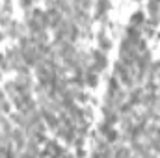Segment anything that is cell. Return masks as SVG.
Segmentation results:
<instances>
[{"label": "cell", "mask_w": 160, "mask_h": 158, "mask_svg": "<svg viewBox=\"0 0 160 158\" xmlns=\"http://www.w3.org/2000/svg\"><path fill=\"white\" fill-rule=\"evenodd\" d=\"M91 69L97 73V75H101V73H104L106 71V67H108V56H106V52H102V50H93L91 54Z\"/></svg>", "instance_id": "obj_1"}, {"label": "cell", "mask_w": 160, "mask_h": 158, "mask_svg": "<svg viewBox=\"0 0 160 158\" xmlns=\"http://www.w3.org/2000/svg\"><path fill=\"white\" fill-rule=\"evenodd\" d=\"M24 30H26L24 24H21V22H17V21H11L9 26L4 30V34H6L8 37H11V39H19V37L24 36Z\"/></svg>", "instance_id": "obj_2"}, {"label": "cell", "mask_w": 160, "mask_h": 158, "mask_svg": "<svg viewBox=\"0 0 160 158\" xmlns=\"http://www.w3.org/2000/svg\"><path fill=\"white\" fill-rule=\"evenodd\" d=\"M56 134H58V138H60L62 141H65L67 145L75 143V140H77V128H67V126H60V128L56 130Z\"/></svg>", "instance_id": "obj_3"}, {"label": "cell", "mask_w": 160, "mask_h": 158, "mask_svg": "<svg viewBox=\"0 0 160 158\" xmlns=\"http://www.w3.org/2000/svg\"><path fill=\"white\" fill-rule=\"evenodd\" d=\"M97 45H99V50H102V52H108L112 48V37L106 34L104 28H101L97 34Z\"/></svg>", "instance_id": "obj_4"}, {"label": "cell", "mask_w": 160, "mask_h": 158, "mask_svg": "<svg viewBox=\"0 0 160 158\" xmlns=\"http://www.w3.org/2000/svg\"><path fill=\"white\" fill-rule=\"evenodd\" d=\"M84 86L89 89H95L99 86V75L91 69V65L86 67V71H84Z\"/></svg>", "instance_id": "obj_5"}, {"label": "cell", "mask_w": 160, "mask_h": 158, "mask_svg": "<svg viewBox=\"0 0 160 158\" xmlns=\"http://www.w3.org/2000/svg\"><path fill=\"white\" fill-rule=\"evenodd\" d=\"M143 93H145V89L143 87H134V89H130L128 91V99H127V102H130L132 106H138V104H142V101H143Z\"/></svg>", "instance_id": "obj_6"}, {"label": "cell", "mask_w": 160, "mask_h": 158, "mask_svg": "<svg viewBox=\"0 0 160 158\" xmlns=\"http://www.w3.org/2000/svg\"><path fill=\"white\" fill-rule=\"evenodd\" d=\"M125 39H128L134 47H136V43H138V41L143 39V37H142V30H138V28H134V26H130V24H128V26L125 28Z\"/></svg>", "instance_id": "obj_7"}, {"label": "cell", "mask_w": 160, "mask_h": 158, "mask_svg": "<svg viewBox=\"0 0 160 158\" xmlns=\"http://www.w3.org/2000/svg\"><path fill=\"white\" fill-rule=\"evenodd\" d=\"M145 21H147V17H145V13L140 9V11H134L132 13V17H130V26H134V28H143L145 26Z\"/></svg>", "instance_id": "obj_8"}, {"label": "cell", "mask_w": 160, "mask_h": 158, "mask_svg": "<svg viewBox=\"0 0 160 158\" xmlns=\"http://www.w3.org/2000/svg\"><path fill=\"white\" fill-rule=\"evenodd\" d=\"M130 151H134L138 156L142 158L145 153H149V147H147V143L145 141H142V140H138V141H134V143H130Z\"/></svg>", "instance_id": "obj_9"}, {"label": "cell", "mask_w": 160, "mask_h": 158, "mask_svg": "<svg viewBox=\"0 0 160 158\" xmlns=\"http://www.w3.org/2000/svg\"><path fill=\"white\" fill-rule=\"evenodd\" d=\"M114 158H130V149L128 147H114Z\"/></svg>", "instance_id": "obj_10"}, {"label": "cell", "mask_w": 160, "mask_h": 158, "mask_svg": "<svg viewBox=\"0 0 160 158\" xmlns=\"http://www.w3.org/2000/svg\"><path fill=\"white\" fill-rule=\"evenodd\" d=\"M147 11H149V17H158L160 15V4L158 2H151V4H147Z\"/></svg>", "instance_id": "obj_11"}, {"label": "cell", "mask_w": 160, "mask_h": 158, "mask_svg": "<svg viewBox=\"0 0 160 158\" xmlns=\"http://www.w3.org/2000/svg\"><path fill=\"white\" fill-rule=\"evenodd\" d=\"M0 69L2 71H11V63H9V60L6 58L4 52H0Z\"/></svg>", "instance_id": "obj_12"}, {"label": "cell", "mask_w": 160, "mask_h": 158, "mask_svg": "<svg viewBox=\"0 0 160 158\" xmlns=\"http://www.w3.org/2000/svg\"><path fill=\"white\" fill-rule=\"evenodd\" d=\"M9 22H11V17H9V13H4V11H0V28H8L9 26Z\"/></svg>", "instance_id": "obj_13"}, {"label": "cell", "mask_w": 160, "mask_h": 158, "mask_svg": "<svg viewBox=\"0 0 160 158\" xmlns=\"http://www.w3.org/2000/svg\"><path fill=\"white\" fill-rule=\"evenodd\" d=\"M118 138H119V136H118V132H116L114 128H110V130L104 134V140H106V143H114Z\"/></svg>", "instance_id": "obj_14"}, {"label": "cell", "mask_w": 160, "mask_h": 158, "mask_svg": "<svg viewBox=\"0 0 160 158\" xmlns=\"http://www.w3.org/2000/svg\"><path fill=\"white\" fill-rule=\"evenodd\" d=\"M0 110H2V114H8V112L11 110V106H9V102H8V101H4V102H0Z\"/></svg>", "instance_id": "obj_15"}, {"label": "cell", "mask_w": 160, "mask_h": 158, "mask_svg": "<svg viewBox=\"0 0 160 158\" xmlns=\"http://www.w3.org/2000/svg\"><path fill=\"white\" fill-rule=\"evenodd\" d=\"M142 158H157V155L149 151V153H145V155H143V156H142Z\"/></svg>", "instance_id": "obj_16"}, {"label": "cell", "mask_w": 160, "mask_h": 158, "mask_svg": "<svg viewBox=\"0 0 160 158\" xmlns=\"http://www.w3.org/2000/svg\"><path fill=\"white\" fill-rule=\"evenodd\" d=\"M4 101H6V91L0 89V102H4Z\"/></svg>", "instance_id": "obj_17"}, {"label": "cell", "mask_w": 160, "mask_h": 158, "mask_svg": "<svg viewBox=\"0 0 160 158\" xmlns=\"http://www.w3.org/2000/svg\"><path fill=\"white\" fill-rule=\"evenodd\" d=\"M157 78H158V80H160V69H158V73H157Z\"/></svg>", "instance_id": "obj_18"}, {"label": "cell", "mask_w": 160, "mask_h": 158, "mask_svg": "<svg viewBox=\"0 0 160 158\" xmlns=\"http://www.w3.org/2000/svg\"><path fill=\"white\" fill-rule=\"evenodd\" d=\"M158 99H160V87H158Z\"/></svg>", "instance_id": "obj_19"}, {"label": "cell", "mask_w": 160, "mask_h": 158, "mask_svg": "<svg viewBox=\"0 0 160 158\" xmlns=\"http://www.w3.org/2000/svg\"><path fill=\"white\" fill-rule=\"evenodd\" d=\"M0 80H2V75H0Z\"/></svg>", "instance_id": "obj_20"}, {"label": "cell", "mask_w": 160, "mask_h": 158, "mask_svg": "<svg viewBox=\"0 0 160 158\" xmlns=\"http://www.w3.org/2000/svg\"><path fill=\"white\" fill-rule=\"evenodd\" d=\"M158 21H160V15H158Z\"/></svg>", "instance_id": "obj_21"}, {"label": "cell", "mask_w": 160, "mask_h": 158, "mask_svg": "<svg viewBox=\"0 0 160 158\" xmlns=\"http://www.w3.org/2000/svg\"><path fill=\"white\" fill-rule=\"evenodd\" d=\"M0 114H2V110H0Z\"/></svg>", "instance_id": "obj_22"}]
</instances>
